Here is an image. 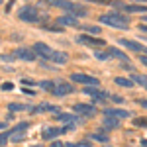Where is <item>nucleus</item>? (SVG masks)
Wrapping results in <instances>:
<instances>
[{"label":"nucleus","mask_w":147,"mask_h":147,"mask_svg":"<svg viewBox=\"0 0 147 147\" xmlns=\"http://www.w3.org/2000/svg\"><path fill=\"white\" fill-rule=\"evenodd\" d=\"M65 147H80V143H67Z\"/></svg>","instance_id":"nucleus-35"},{"label":"nucleus","mask_w":147,"mask_h":147,"mask_svg":"<svg viewBox=\"0 0 147 147\" xmlns=\"http://www.w3.org/2000/svg\"><path fill=\"white\" fill-rule=\"evenodd\" d=\"M26 129H28V122H24V124L16 125L10 134H8V137H10V139H14V141H20V139L24 137V131H26Z\"/></svg>","instance_id":"nucleus-10"},{"label":"nucleus","mask_w":147,"mask_h":147,"mask_svg":"<svg viewBox=\"0 0 147 147\" xmlns=\"http://www.w3.org/2000/svg\"><path fill=\"white\" fill-rule=\"evenodd\" d=\"M147 22V16H143V24H145Z\"/></svg>","instance_id":"nucleus-40"},{"label":"nucleus","mask_w":147,"mask_h":147,"mask_svg":"<svg viewBox=\"0 0 147 147\" xmlns=\"http://www.w3.org/2000/svg\"><path fill=\"white\" fill-rule=\"evenodd\" d=\"M34 53H37L39 57H43V59H49V57L53 55V49L47 45V43H34Z\"/></svg>","instance_id":"nucleus-6"},{"label":"nucleus","mask_w":147,"mask_h":147,"mask_svg":"<svg viewBox=\"0 0 147 147\" xmlns=\"http://www.w3.org/2000/svg\"><path fill=\"white\" fill-rule=\"evenodd\" d=\"M73 90H75L73 84H69V82H59V84H55L53 94H55V96H65V94H71Z\"/></svg>","instance_id":"nucleus-11"},{"label":"nucleus","mask_w":147,"mask_h":147,"mask_svg":"<svg viewBox=\"0 0 147 147\" xmlns=\"http://www.w3.org/2000/svg\"><path fill=\"white\" fill-rule=\"evenodd\" d=\"M32 112L37 114V112H55V106H51V104H41V106H37V108H32Z\"/></svg>","instance_id":"nucleus-17"},{"label":"nucleus","mask_w":147,"mask_h":147,"mask_svg":"<svg viewBox=\"0 0 147 147\" xmlns=\"http://www.w3.org/2000/svg\"><path fill=\"white\" fill-rule=\"evenodd\" d=\"M2 127H6V122H0V129H2Z\"/></svg>","instance_id":"nucleus-38"},{"label":"nucleus","mask_w":147,"mask_h":147,"mask_svg":"<svg viewBox=\"0 0 147 147\" xmlns=\"http://www.w3.org/2000/svg\"><path fill=\"white\" fill-rule=\"evenodd\" d=\"M134 124H136L137 127H147V118H137Z\"/></svg>","instance_id":"nucleus-26"},{"label":"nucleus","mask_w":147,"mask_h":147,"mask_svg":"<svg viewBox=\"0 0 147 147\" xmlns=\"http://www.w3.org/2000/svg\"><path fill=\"white\" fill-rule=\"evenodd\" d=\"M94 57H96V59H100V61H106V59L110 57V53H102V51H96V53H94Z\"/></svg>","instance_id":"nucleus-27"},{"label":"nucleus","mask_w":147,"mask_h":147,"mask_svg":"<svg viewBox=\"0 0 147 147\" xmlns=\"http://www.w3.org/2000/svg\"><path fill=\"white\" fill-rule=\"evenodd\" d=\"M79 41L84 43V45H90V47H102L104 43H106L104 39H98V37H92V35H86V34L79 35Z\"/></svg>","instance_id":"nucleus-5"},{"label":"nucleus","mask_w":147,"mask_h":147,"mask_svg":"<svg viewBox=\"0 0 147 147\" xmlns=\"http://www.w3.org/2000/svg\"><path fill=\"white\" fill-rule=\"evenodd\" d=\"M53 147H63V143L61 141H53Z\"/></svg>","instance_id":"nucleus-36"},{"label":"nucleus","mask_w":147,"mask_h":147,"mask_svg":"<svg viewBox=\"0 0 147 147\" xmlns=\"http://www.w3.org/2000/svg\"><path fill=\"white\" fill-rule=\"evenodd\" d=\"M100 22L106 24V26H112L116 30H127V28H129V20H127L125 16H122V14H118V12L100 16Z\"/></svg>","instance_id":"nucleus-2"},{"label":"nucleus","mask_w":147,"mask_h":147,"mask_svg":"<svg viewBox=\"0 0 147 147\" xmlns=\"http://www.w3.org/2000/svg\"><path fill=\"white\" fill-rule=\"evenodd\" d=\"M47 4L49 6H57V8H61V10H67L71 16H75V18H80V16H86L88 10L84 8V6H80V4H75V2H69V0H47Z\"/></svg>","instance_id":"nucleus-1"},{"label":"nucleus","mask_w":147,"mask_h":147,"mask_svg":"<svg viewBox=\"0 0 147 147\" xmlns=\"http://www.w3.org/2000/svg\"><path fill=\"white\" fill-rule=\"evenodd\" d=\"M125 12H147V6H137V4H129V6H124Z\"/></svg>","instance_id":"nucleus-21"},{"label":"nucleus","mask_w":147,"mask_h":147,"mask_svg":"<svg viewBox=\"0 0 147 147\" xmlns=\"http://www.w3.org/2000/svg\"><path fill=\"white\" fill-rule=\"evenodd\" d=\"M104 125H106L108 129H112V127H118V122H116V118H106V120H104Z\"/></svg>","instance_id":"nucleus-25"},{"label":"nucleus","mask_w":147,"mask_h":147,"mask_svg":"<svg viewBox=\"0 0 147 147\" xmlns=\"http://www.w3.org/2000/svg\"><path fill=\"white\" fill-rule=\"evenodd\" d=\"M18 16H20V20H24V22H37L39 20V12L34 6H24Z\"/></svg>","instance_id":"nucleus-3"},{"label":"nucleus","mask_w":147,"mask_h":147,"mask_svg":"<svg viewBox=\"0 0 147 147\" xmlns=\"http://www.w3.org/2000/svg\"><path fill=\"white\" fill-rule=\"evenodd\" d=\"M6 141H8V134H2L0 136V145H6Z\"/></svg>","instance_id":"nucleus-30"},{"label":"nucleus","mask_w":147,"mask_h":147,"mask_svg":"<svg viewBox=\"0 0 147 147\" xmlns=\"http://www.w3.org/2000/svg\"><path fill=\"white\" fill-rule=\"evenodd\" d=\"M53 63H57V65H63V63H67V59H69V55L67 53H63V51H53V55L49 57Z\"/></svg>","instance_id":"nucleus-13"},{"label":"nucleus","mask_w":147,"mask_h":147,"mask_svg":"<svg viewBox=\"0 0 147 147\" xmlns=\"http://www.w3.org/2000/svg\"><path fill=\"white\" fill-rule=\"evenodd\" d=\"M2 88H4V90H12V88H14V84H12V82H4V84H2Z\"/></svg>","instance_id":"nucleus-31"},{"label":"nucleus","mask_w":147,"mask_h":147,"mask_svg":"<svg viewBox=\"0 0 147 147\" xmlns=\"http://www.w3.org/2000/svg\"><path fill=\"white\" fill-rule=\"evenodd\" d=\"M139 104H141L143 108H147V98H143V100H139Z\"/></svg>","instance_id":"nucleus-34"},{"label":"nucleus","mask_w":147,"mask_h":147,"mask_svg":"<svg viewBox=\"0 0 147 147\" xmlns=\"http://www.w3.org/2000/svg\"><path fill=\"white\" fill-rule=\"evenodd\" d=\"M39 88H45V90L53 92L55 90V82H51V80H41V82H39Z\"/></svg>","instance_id":"nucleus-22"},{"label":"nucleus","mask_w":147,"mask_h":147,"mask_svg":"<svg viewBox=\"0 0 147 147\" xmlns=\"http://www.w3.org/2000/svg\"><path fill=\"white\" fill-rule=\"evenodd\" d=\"M92 139H94V141H106V137H104V136H98V134H92Z\"/></svg>","instance_id":"nucleus-29"},{"label":"nucleus","mask_w":147,"mask_h":147,"mask_svg":"<svg viewBox=\"0 0 147 147\" xmlns=\"http://www.w3.org/2000/svg\"><path fill=\"white\" fill-rule=\"evenodd\" d=\"M82 92L90 94V96H94V98H104V96H108L104 90H100V88H92V86H84V88H82Z\"/></svg>","instance_id":"nucleus-14"},{"label":"nucleus","mask_w":147,"mask_h":147,"mask_svg":"<svg viewBox=\"0 0 147 147\" xmlns=\"http://www.w3.org/2000/svg\"><path fill=\"white\" fill-rule=\"evenodd\" d=\"M73 108H75V112L80 114V116H94V114H96V108L90 106V104H75Z\"/></svg>","instance_id":"nucleus-9"},{"label":"nucleus","mask_w":147,"mask_h":147,"mask_svg":"<svg viewBox=\"0 0 147 147\" xmlns=\"http://www.w3.org/2000/svg\"><path fill=\"white\" fill-rule=\"evenodd\" d=\"M116 84H120V86H125V88H129V86H131L134 82H131V80H127V79H122V77H118V79H116Z\"/></svg>","instance_id":"nucleus-24"},{"label":"nucleus","mask_w":147,"mask_h":147,"mask_svg":"<svg viewBox=\"0 0 147 147\" xmlns=\"http://www.w3.org/2000/svg\"><path fill=\"white\" fill-rule=\"evenodd\" d=\"M59 24H61V26H79V20H77L75 16L67 14V16H61V18H59Z\"/></svg>","instance_id":"nucleus-15"},{"label":"nucleus","mask_w":147,"mask_h":147,"mask_svg":"<svg viewBox=\"0 0 147 147\" xmlns=\"http://www.w3.org/2000/svg\"><path fill=\"white\" fill-rule=\"evenodd\" d=\"M8 108H10V112H20V110H26V104H16V102H12V104H8Z\"/></svg>","instance_id":"nucleus-23"},{"label":"nucleus","mask_w":147,"mask_h":147,"mask_svg":"<svg viewBox=\"0 0 147 147\" xmlns=\"http://www.w3.org/2000/svg\"><path fill=\"white\" fill-rule=\"evenodd\" d=\"M131 79L136 80V82H139L141 86H145V88H147V77H145V75H139V73H134V75H131Z\"/></svg>","instance_id":"nucleus-20"},{"label":"nucleus","mask_w":147,"mask_h":147,"mask_svg":"<svg viewBox=\"0 0 147 147\" xmlns=\"http://www.w3.org/2000/svg\"><path fill=\"white\" fill-rule=\"evenodd\" d=\"M22 92H26V94H34V90H32V88H22Z\"/></svg>","instance_id":"nucleus-33"},{"label":"nucleus","mask_w":147,"mask_h":147,"mask_svg":"<svg viewBox=\"0 0 147 147\" xmlns=\"http://www.w3.org/2000/svg\"><path fill=\"white\" fill-rule=\"evenodd\" d=\"M0 4H2V0H0Z\"/></svg>","instance_id":"nucleus-42"},{"label":"nucleus","mask_w":147,"mask_h":147,"mask_svg":"<svg viewBox=\"0 0 147 147\" xmlns=\"http://www.w3.org/2000/svg\"><path fill=\"white\" fill-rule=\"evenodd\" d=\"M104 114H106L108 118H116V120L129 118V112H127V110H122V108H108V110H104Z\"/></svg>","instance_id":"nucleus-8"},{"label":"nucleus","mask_w":147,"mask_h":147,"mask_svg":"<svg viewBox=\"0 0 147 147\" xmlns=\"http://www.w3.org/2000/svg\"><path fill=\"white\" fill-rule=\"evenodd\" d=\"M57 120H59V122H65V124H75V122H77V118L71 116V114H59Z\"/></svg>","instance_id":"nucleus-19"},{"label":"nucleus","mask_w":147,"mask_h":147,"mask_svg":"<svg viewBox=\"0 0 147 147\" xmlns=\"http://www.w3.org/2000/svg\"><path fill=\"white\" fill-rule=\"evenodd\" d=\"M65 129H57V127H45L43 129V139H53L55 136H59V134H63Z\"/></svg>","instance_id":"nucleus-16"},{"label":"nucleus","mask_w":147,"mask_h":147,"mask_svg":"<svg viewBox=\"0 0 147 147\" xmlns=\"http://www.w3.org/2000/svg\"><path fill=\"white\" fill-rule=\"evenodd\" d=\"M139 28H141V30H143V32H147V26H145V24H141V26H139Z\"/></svg>","instance_id":"nucleus-37"},{"label":"nucleus","mask_w":147,"mask_h":147,"mask_svg":"<svg viewBox=\"0 0 147 147\" xmlns=\"http://www.w3.org/2000/svg\"><path fill=\"white\" fill-rule=\"evenodd\" d=\"M118 43H122L125 49H131V51H136V53H147V49L141 43H137V41H131V39H120Z\"/></svg>","instance_id":"nucleus-7"},{"label":"nucleus","mask_w":147,"mask_h":147,"mask_svg":"<svg viewBox=\"0 0 147 147\" xmlns=\"http://www.w3.org/2000/svg\"><path fill=\"white\" fill-rule=\"evenodd\" d=\"M139 61H141V65H145V67H147V55H141V57H139Z\"/></svg>","instance_id":"nucleus-32"},{"label":"nucleus","mask_w":147,"mask_h":147,"mask_svg":"<svg viewBox=\"0 0 147 147\" xmlns=\"http://www.w3.org/2000/svg\"><path fill=\"white\" fill-rule=\"evenodd\" d=\"M86 32H88V34H100V28H96V26H86Z\"/></svg>","instance_id":"nucleus-28"},{"label":"nucleus","mask_w":147,"mask_h":147,"mask_svg":"<svg viewBox=\"0 0 147 147\" xmlns=\"http://www.w3.org/2000/svg\"><path fill=\"white\" fill-rule=\"evenodd\" d=\"M108 53H110V57H116V59H120V61H124V63L127 61L125 53H122V51H120V49H116V47H112V49H110Z\"/></svg>","instance_id":"nucleus-18"},{"label":"nucleus","mask_w":147,"mask_h":147,"mask_svg":"<svg viewBox=\"0 0 147 147\" xmlns=\"http://www.w3.org/2000/svg\"><path fill=\"white\" fill-rule=\"evenodd\" d=\"M14 55L20 57V59H24V61H35V53L32 51V49H26V47L16 49V53H14Z\"/></svg>","instance_id":"nucleus-12"},{"label":"nucleus","mask_w":147,"mask_h":147,"mask_svg":"<svg viewBox=\"0 0 147 147\" xmlns=\"http://www.w3.org/2000/svg\"><path fill=\"white\" fill-rule=\"evenodd\" d=\"M137 2H147V0H137Z\"/></svg>","instance_id":"nucleus-41"},{"label":"nucleus","mask_w":147,"mask_h":147,"mask_svg":"<svg viewBox=\"0 0 147 147\" xmlns=\"http://www.w3.org/2000/svg\"><path fill=\"white\" fill-rule=\"evenodd\" d=\"M92 2H108V0H92Z\"/></svg>","instance_id":"nucleus-39"},{"label":"nucleus","mask_w":147,"mask_h":147,"mask_svg":"<svg viewBox=\"0 0 147 147\" xmlns=\"http://www.w3.org/2000/svg\"><path fill=\"white\" fill-rule=\"evenodd\" d=\"M71 79L75 80V82L90 84V86H98V84H100V82H98V79H94V77H88V75H82V73H73V75H71Z\"/></svg>","instance_id":"nucleus-4"}]
</instances>
